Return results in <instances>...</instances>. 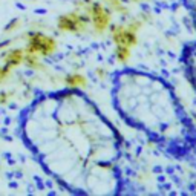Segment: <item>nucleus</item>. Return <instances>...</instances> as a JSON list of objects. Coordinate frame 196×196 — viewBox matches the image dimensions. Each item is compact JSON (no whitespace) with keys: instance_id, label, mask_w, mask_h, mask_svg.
I'll list each match as a JSON object with an SVG mask.
<instances>
[{"instance_id":"f257e3e1","label":"nucleus","mask_w":196,"mask_h":196,"mask_svg":"<svg viewBox=\"0 0 196 196\" xmlns=\"http://www.w3.org/2000/svg\"><path fill=\"white\" fill-rule=\"evenodd\" d=\"M118 104L124 118L142 130L155 147L196 169V121L169 81L127 71L120 77Z\"/></svg>"},{"instance_id":"f03ea898","label":"nucleus","mask_w":196,"mask_h":196,"mask_svg":"<svg viewBox=\"0 0 196 196\" xmlns=\"http://www.w3.org/2000/svg\"><path fill=\"white\" fill-rule=\"evenodd\" d=\"M57 40L51 35H46L40 31H31L26 34V54H35L38 57H51L57 51Z\"/></svg>"},{"instance_id":"7ed1b4c3","label":"nucleus","mask_w":196,"mask_h":196,"mask_svg":"<svg viewBox=\"0 0 196 196\" xmlns=\"http://www.w3.org/2000/svg\"><path fill=\"white\" fill-rule=\"evenodd\" d=\"M89 17L84 11H72L57 19V28L64 34H83L89 28Z\"/></svg>"},{"instance_id":"20e7f679","label":"nucleus","mask_w":196,"mask_h":196,"mask_svg":"<svg viewBox=\"0 0 196 196\" xmlns=\"http://www.w3.org/2000/svg\"><path fill=\"white\" fill-rule=\"evenodd\" d=\"M84 12L89 17V23L92 25L93 31L96 34H103L104 31L109 29L110 26V12L109 9L104 6L103 2H96V0H92V2L86 6Z\"/></svg>"},{"instance_id":"39448f33","label":"nucleus","mask_w":196,"mask_h":196,"mask_svg":"<svg viewBox=\"0 0 196 196\" xmlns=\"http://www.w3.org/2000/svg\"><path fill=\"white\" fill-rule=\"evenodd\" d=\"M179 63H181L182 74L187 83L196 93V41H190L182 47Z\"/></svg>"},{"instance_id":"423d86ee","label":"nucleus","mask_w":196,"mask_h":196,"mask_svg":"<svg viewBox=\"0 0 196 196\" xmlns=\"http://www.w3.org/2000/svg\"><path fill=\"white\" fill-rule=\"evenodd\" d=\"M25 47H9L8 51L3 54V64H6L8 68L12 71L15 68H19L20 64L25 63Z\"/></svg>"},{"instance_id":"0eeeda50","label":"nucleus","mask_w":196,"mask_h":196,"mask_svg":"<svg viewBox=\"0 0 196 196\" xmlns=\"http://www.w3.org/2000/svg\"><path fill=\"white\" fill-rule=\"evenodd\" d=\"M63 83L64 86H66L68 89H81V87H86L87 86V78L83 75V74H80V72H71L68 74L66 77L63 78Z\"/></svg>"},{"instance_id":"6e6552de","label":"nucleus","mask_w":196,"mask_h":196,"mask_svg":"<svg viewBox=\"0 0 196 196\" xmlns=\"http://www.w3.org/2000/svg\"><path fill=\"white\" fill-rule=\"evenodd\" d=\"M23 64H25L26 68H29V69H32V71H37V72H40V71L44 69V64H43V61H41V57H38V55H35V54H26Z\"/></svg>"},{"instance_id":"1a4fd4ad","label":"nucleus","mask_w":196,"mask_h":196,"mask_svg":"<svg viewBox=\"0 0 196 196\" xmlns=\"http://www.w3.org/2000/svg\"><path fill=\"white\" fill-rule=\"evenodd\" d=\"M182 5L188 14V19H190V23L196 32V0H182Z\"/></svg>"},{"instance_id":"9d476101","label":"nucleus","mask_w":196,"mask_h":196,"mask_svg":"<svg viewBox=\"0 0 196 196\" xmlns=\"http://www.w3.org/2000/svg\"><path fill=\"white\" fill-rule=\"evenodd\" d=\"M22 19H14V20H11L6 26H5V34H11V32H15L17 29H20L22 28Z\"/></svg>"},{"instance_id":"9b49d317","label":"nucleus","mask_w":196,"mask_h":196,"mask_svg":"<svg viewBox=\"0 0 196 196\" xmlns=\"http://www.w3.org/2000/svg\"><path fill=\"white\" fill-rule=\"evenodd\" d=\"M115 57L120 63H126L127 58H129V52H127V49L126 46H117L115 49Z\"/></svg>"},{"instance_id":"f8f14e48","label":"nucleus","mask_w":196,"mask_h":196,"mask_svg":"<svg viewBox=\"0 0 196 196\" xmlns=\"http://www.w3.org/2000/svg\"><path fill=\"white\" fill-rule=\"evenodd\" d=\"M11 74H12V69L8 68L6 64H2V66H0V84L5 83V81L11 77Z\"/></svg>"},{"instance_id":"ddd939ff","label":"nucleus","mask_w":196,"mask_h":196,"mask_svg":"<svg viewBox=\"0 0 196 196\" xmlns=\"http://www.w3.org/2000/svg\"><path fill=\"white\" fill-rule=\"evenodd\" d=\"M11 96H12V92H6V90L0 92V106H6L11 100Z\"/></svg>"},{"instance_id":"4468645a","label":"nucleus","mask_w":196,"mask_h":196,"mask_svg":"<svg viewBox=\"0 0 196 196\" xmlns=\"http://www.w3.org/2000/svg\"><path fill=\"white\" fill-rule=\"evenodd\" d=\"M12 44V40H6V41H2L0 43V51H5V49L8 47V46H11Z\"/></svg>"},{"instance_id":"2eb2a0df","label":"nucleus","mask_w":196,"mask_h":196,"mask_svg":"<svg viewBox=\"0 0 196 196\" xmlns=\"http://www.w3.org/2000/svg\"><path fill=\"white\" fill-rule=\"evenodd\" d=\"M29 2H35V0H29Z\"/></svg>"}]
</instances>
